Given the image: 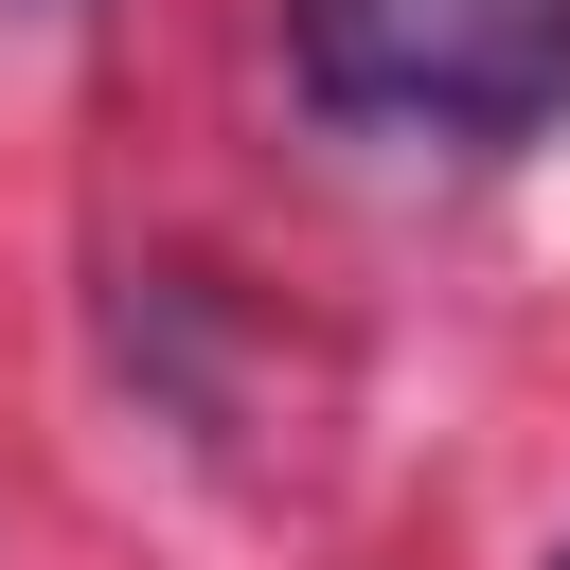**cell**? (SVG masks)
<instances>
[{
    "mask_svg": "<svg viewBox=\"0 0 570 570\" xmlns=\"http://www.w3.org/2000/svg\"><path fill=\"white\" fill-rule=\"evenodd\" d=\"M552 570H570V552H552Z\"/></svg>",
    "mask_w": 570,
    "mask_h": 570,
    "instance_id": "cell-2",
    "label": "cell"
},
{
    "mask_svg": "<svg viewBox=\"0 0 570 570\" xmlns=\"http://www.w3.org/2000/svg\"><path fill=\"white\" fill-rule=\"evenodd\" d=\"M285 71L356 142L499 160L570 107V0H285Z\"/></svg>",
    "mask_w": 570,
    "mask_h": 570,
    "instance_id": "cell-1",
    "label": "cell"
}]
</instances>
